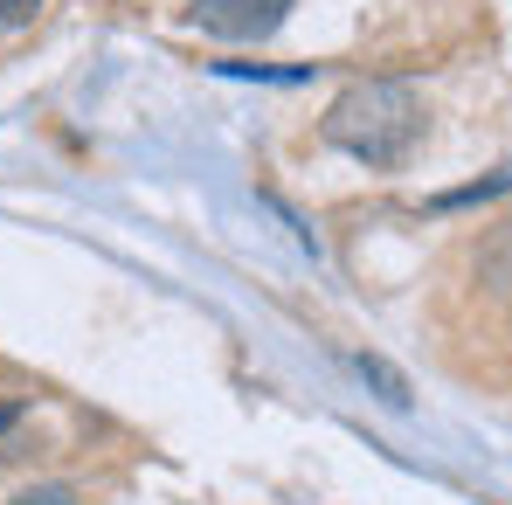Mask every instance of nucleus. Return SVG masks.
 Here are the masks:
<instances>
[{
    "label": "nucleus",
    "mask_w": 512,
    "mask_h": 505,
    "mask_svg": "<svg viewBox=\"0 0 512 505\" xmlns=\"http://www.w3.org/2000/svg\"><path fill=\"white\" fill-rule=\"evenodd\" d=\"M319 139L340 146L346 160H360V167L395 173L416 153V139H423V97H416V84H402V77H360L319 118Z\"/></svg>",
    "instance_id": "f257e3e1"
},
{
    "label": "nucleus",
    "mask_w": 512,
    "mask_h": 505,
    "mask_svg": "<svg viewBox=\"0 0 512 505\" xmlns=\"http://www.w3.org/2000/svg\"><path fill=\"white\" fill-rule=\"evenodd\" d=\"M478 284L492 298H512V222H499L485 243H478Z\"/></svg>",
    "instance_id": "7ed1b4c3"
},
{
    "label": "nucleus",
    "mask_w": 512,
    "mask_h": 505,
    "mask_svg": "<svg viewBox=\"0 0 512 505\" xmlns=\"http://www.w3.org/2000/svg\"><path fill=\"white\" fill-rule=\"evenodd\" d=\"M353 367H360V374L381 388V402H388V409H409V381H402V374H395L381 353H353Z\"/></svg>",
    "instance_id": "20e7f679"
},
{
    "label": "nucleus",
    "mask_w": 512,
    "mask_h": 505,
    "mask_svg": "<svg viewBox=\"0 0 512 505\" xmlns=\"http://www.w3.org/2000/svg\"><path fill=\"white\" fill-rule=\"evenodd\" d=\"M21 422V402H0V429H14Z\"/></svg>",
    "instance_id": "1a4fd4ad"
},
{
    "label": "nucleus",
    "mask_w": 512,
    "mask_h": 505,
    "mask_svg": "<svg viewBox=\"0 0 512 505\" xmlns=\"http://www.w3.org/2000/svg\"><path fill=\"white\" fill-rule=\"evenodd\" d=\"M229 77H270V84H305L312 70H263V63H222Z\"/></svg>",
    "instance_id": "0eeeda50"
},
{
    "label": "nucleus",
    "mask_w": 512,
    "mask_h": 505,
    "mask_svg": "<svg viewBox=\"0 0 512 505\" xmlns=\"http://www.w3.org/2000/svg\"><path fill=\"white\" fill-rule=\"evenodd\" d=\"M14 505H77V492L70 485H35V492H21Z\"/></svg>",
    "instance_id": "6e6552de"
},
{
    "label": "nucleus",
    "mask_w": 512,
    "mask_h": 505,
    "mask_svg": "<svg viewBox=\"0 0 512 505\" xmlns=\"http://www.w3.org/2000/svg\"><path fill=\"white\" fill-rule=\"evenodd\" d=\"M298 0H194V28L215 42H270Z\"/></svg>",
    "instance_id": "f03ea898"
},
{
    "label": "nucleus",
    "mask_w": 512,
    "mask_h": 505,
    "mask_svg": "<svg viewBox=\"0 0 512 505\" xmlns=\"http://www.w3.org/2000/svg\"><path fill=\"white\" fill-rule=\"evenodd\" d=\"M512 187V167L506 173H492V180H478V187H457V194H443L436 208H464V201H492V194H506Z\"/></svg>",
    "instance_id": "39448f33"
},
{
    "label": "nucleus",
    "mask_w": 512,
    "mask_h": 505,
    "mask_svg": "<svg viewBox=\"0 0 512 505\" xmlns=\"http://www.w3.org/2000/svg\"><path fill=\"white\" fill-rule=\"evenodd\" d=\"M35 14H42V0H0V35H14V28H35Z\"/></svg>",
    "instance_id": "423d86ee"
}]
</instances>
